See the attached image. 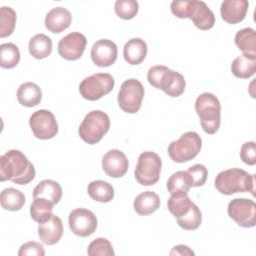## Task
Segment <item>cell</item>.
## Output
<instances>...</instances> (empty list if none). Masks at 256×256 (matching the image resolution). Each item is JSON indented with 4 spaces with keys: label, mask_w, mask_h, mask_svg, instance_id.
<instances>
[{
    "label": "cell",
    "mask_w": 256,
    "mask_h": 256,
    "mask_svg": "<svg viewBox=\"0 0 256 256\" xmlns=\"http://www.w3.org/2000/svg\"><path fill=\"white\" fill-rule=\"evenodd\" d=\"M36 176L34 165L19 150H10L0 157V181L27 185Z\"/></svg>",
    "instance_id": "cell-1"
},
{
    "label": "cell",
    "mask_w": 256,
    "mask_h": 256,
    "mask_svg": "<svg viewBox=\"0 0 256 256\" xmlns=\"http://www.w3.org/2000/svg\"><path fill=\"white\" fill-rule=\"evenodd\" d=\"M171 12L177 18L191 19L200 30H210L215 24L213 11L203 1H173L171 3Z\"/></svg>",
    "instance_id": "cell-2"
},
{
    "label": "cell",
    "mask_w": 256,
    "mask_h": 256,
    "mask_svg": "<svg viewBox=\"0 0 256 256\" xmlns=\"http://www.w3.org/2000/svg\"><path fill=\"white\" fill-rule=\"evenodd\" d=\"M215 187L218 192L227 196L245 192H250L254 196L255 176L239 168L228 169L217 175Z\"/></svg>",
    "instance_id": "cell-3"
},
{
    "label": "cell",
    "mask_w": 256,
    "mask_h": 256,
    "mask_svg": "<svg viewBox=\"0 0 256 256\" xmlns=\"http://www.w3.org/2000/svg\"><path fill=\"white\" fill-rule=\"evenodd\" d=\"M147 79L154 88L163 90L165 94L173 98L180 97L186 88L184 76L163 65L151 67Z\"/></svg>",
    "instance_id": "cell-4"
},
{
    "label": "cell",
    "mask_w": 256,
    "mask_h": 256,
    "mask_svg": "<svg viewBox=\"0 0 256 256\" xmlns=\"http://www.w3.org/2000/svg\"><path fill=\"white\" fill-rule=\"evenodd\" d=\"M195 110L200 118L201 127L209 135L215 134L221 124V104L212 93L201 94L195 103Z\"/></svg>",
    "instance_id": "cell-5"
},
{
    "label": "cell",
    "mask_w": 256,
    "mask_h": 256,
    "mask_svg": "<svg viewBox=\"0 0 256 256\" xmlns=\"http://www.w3.org/2000/svg\"><path fill=\"white\" fill-rule=\"evenodd\" d=\"M110 126V118L105 112L91 111L85 116L79 127L80 138L90 145L97 144L108 133Z\"/></svg>",
    "instance_id": "cell-6"
},
{
    "label": "cell",
    "mask_w": 256,
    "mask_h": 256,
    "mask_svg": "<svg viewBox=\"0 0 256 256\" xmlns=\"http://www.w3.org/2000/svg\"><path fill=\"white\" fill-rule=\"evenodd\" d=\"M202 148V139L196 132L184 133L178 140L168 147L170 158L176 163H185L193 160Z\"/></svg>",
    "instance_id": "cell-7"
},
{
    "label": "cell",
    "mask_w": 256,
    "mask_h": 256,
    "mask_svg": "<svg viewBox=\"0 0 256 256\" xmlns=\"http://www.w3.org/2000/svg\"><path fill=\"white\" fill-rule=\"evenodd\" d=\"M162 160L160 156L152 151L143 152L137 161L135 178L143 186H152L160 179Z\"/></svg>",
    "instance_id": "cell-8"
},
{
    "label": "cell",
    "mask_w": 256,
    "mask_h": 256,
    "mask_svg": "<svg viewBox=\"0 0 256 256\" xmlns=\"http://www.w3.org/2000/svg\"><path fill=\"white\" fill-rule=\"evenodd\" d=\"M115 85V80L109 73H96L85 78L79 86L81 96L89 101H97L109 94Z\"/></svg>",
    "instance_id": "cell-9"
},
{
    "label": "cell",
    "mask_w": 256,
    "mask_h": 256,
    "mask_svg": "<svg viewBox=\"0 0 256 256\" xmlns=\"http://www.w3.org/2000/svg\"><path fill=\"white\" fill-rule=\"evenodd\" d=\"M144 94V87L139 80L128 79L121 85L118 94V104L124 112L135 114L142 106Z\"/></svg>",
    "instance_id": "cell-10"
},
{
    "label": "cell",
    "mask_w": 256,
    "mask_h": 256,
    "mask_svg": "<svg viewBox=\"0 0 256 256\" xmlns=\"http://www.w3.org/2000/svg\"><path fill=\"white\" fill-rule=\"evenodd\" d=\"M30 128L37 139L49 140L54 138L59 130L54 114L49 110H38L29 119Z\"/></svg>",
    "instance_id": "cell-11"
},
{
    "label": "cell",
    "mask_w": 256,
    "mask_h": 256,
    "mask_svg": "<svg viewBox=\"0 0 256 256\" xmlns=\"http://www.w3.org/2000/svg\"><path fill=\"white\" fill-rule=\"evenodd\" d=\"M228 215L240 227L252 228L256 225V204L246 198L233 199L228 205Z\"/></svg>",
    "instance_id": "cell-12"
},
{
    "label": "cell",
    "mask_w": 256,
    "mask_h": 256,
    "mask_svg": "<svg viewBox=\"0 0 256 256\" xmlns=\"http://www.w3.org/2000/svg\"><path fill=\"white\" fill-rule=\"evenodd\" d=\"M69 227L71 231L80 237H88L92 235L98 226L95 214L85 208L73 210L69 215Z\"/></svg>",
    "instance_id": "cell-13"
},
{
    "label": "cell",
    "mask_w": 256,
    "mask_h": 256,
    "mask_svg": "<svg viewBox=\"0 0 256 256\" xmlns=\"http://www.w3.org/2000/svg\"><path fill=\"white\" fill-rule=\"evenodd\" d=\"M87 45L86 37L79 32H72L58 43L59 55L68 61H75L82 57Z\"/></svg>",
    "instance_id": "cell-14"
},
{
    "label": "cell",
    "mask_w": 256,
    "mask_h": 256,
    "mask_svg": "<svg viewBox=\"0 0 256 256\" xmlns=\"http://www.w3.org/2000/svg\"><path fill=\"white\" fill-rule=\"evenodd\" d=\"M118 56L117 45L109 39H100L94 43L91 49L93 63L101 68L112 66Z\"/></svg>",
    "instance_id": "cell-15"
},
{
    "label": "cell",
    "mask_w": 256,
    "mask_h": 256,
    "mask_svg": "<svg viewBox=\"0 0 256 256\" xmlns=\"http://www.w3.org/2000/svg\"><path fill=\"white\" fill-rule=\"evenodd\" d=\"M102 168L109 177L121 178L127 173L129 162L122 151L112 149L104 155L102 159Z\"/></svg>",
    "instance_id": "cell-16"
},
{
    "label": "cell",
    "mask_w": 256,
    "mask_h": 256,
    "mask_svg": "<svg viewBox=\"0 0 256 256\" xmlns=\"http://www.w3.org/2000/svg\"><path fill=\"white\" fill-rule=\"evenodd\" d=\"M249 2L247 0H226L221 5L222 19L229 24L242 22L248 12Z\"/></svg>",
    "instance_id": "cell-17"
},
{
    "label": "cell",
    "mask_w": 256,
    "mask_h": 256,
    "mask_svg": "<svg viewBox=\"0 0 256 256\" xmlns=\"http://www.w3.org/2000/svg\"><path fill=\"white\" fill-rule=\"evenodd\" d=\"M38 235L40 240L46 245H54L58 243L63 235L62 220L53 215L48 221L40 223L38 227Z\"/></svg>",
    "instance_id": "cell-18"
},
{
    "label": "cell",
    "mask_w": 256,
    "mask_h": 256,
    "mask_svg": "<svg viewBox=\"0 0 256 256\" xmlns=\"http://www.w3.org/2000/svg\"><path fill=\"white\" fill-rule=\"evenodd\" d=\"M72 22V15L64 7H56L48 12L45 18L46 28L55 34L62 33L69 28Z\"/></svg>",
    "instance_id": "cell-19"
},
{
    "label": "cell",
    "mask_w": 256,
    "mask_h": 256,
    "mask_svg": "<svg viewBox=\"0 0 256 256\" xmlns=\"http://www.w3.org/2000/svg\"><path fill=\"white\" fill-rule=\"evenodd\" d=\"M147 52L148 47L146 42L141 38H133L125 44L123 55L128 64L139 65L145 60Z\"/></svg>",
    "instance_id": "cell-20"
},
{
    "label": "cell",
    "mask_w": 256,
    "mask_h": 256,
    "mask_svg": "<svg viewBox=\"0 0 256 256\" xmlns=\"http://www.w3.org/2000/svg\"><path fill=\"white\" fill-rule=\"evenodd\" d=\"M62 187L61 185L50 179L41 181L33 190V199L34 198H44L55 205L58 204L62 198Z\"/></svg>",
    "instance_id": "cell-21"
},
{
    "label": "cell",
    "mask_w": 256,
    "mask_h": 256,
    "mask_svg": "<svg viewBox=\"0 0 256 256\" xmlns=\"http://www.w3.org/2000/svg\"><path fill=\"white\" fill-rule=\"evenodd\" d=\"M160 198L156 193L146 191L136 197L133 206L137 214L140 216H147L156 212L160 208Z\"/></svg>",
    "instance_id": "cell-22"
},
{
    "label": "cell",
    "mask_w": 256,
    "mask_h": 256,
    "mask_svg": "<svg viewBox=\"0 0 256 256\" xmlns=\"http://www.w3.org/2000/svg\"><path fill=\"white\" fill-rule=\"evenodd\" d=\"M17 99L21 105L32 108L40 104L42 100V91L35 83L26 82L21 84L18 88Z\"/></svg>",
    "instance_id": "cell-23"
},
{
    "label": "cell",
    "mask_w": 256,
    "mask_h": 256,
    "mask_svg": "<svg viewBox=\"0 0 256 256\" xmlns=\"http://www.w3.org/2000/svg\"><path fill=\"white\" fill-rule=\"evenodd\" d=\"M235 44L243 55L256 59V32L252 28H244L237 32Z\"/></svg>",
    "instance_id": "cell-24"
},
{
    "label": "cell",
    "mask_w": 256,
    "mask_h": 256,
    "mask_svg": "<svg viewBox=\"0 0 256 256\" xmlns=\"http://www.w3.org/2000/svg\"><path fill=\"white\" fill-rule=\"evenodd\" d=\"M25 202V195L15 188H6L1 192L0 203L4 210L20 211L24 207Z\"/></svg>",
    "instance_id": "cell-25"
},
{
    "label": "cell",
    "mask_w": 256,
    "mask_h": 256,
    "mask_svg": "<svg viewBox=\"0 0 256 256\" xmlns=\"http://www.w3.org/2000/svg\"><path fill=\"white\" fill-rule=\"evenodd\" d=\"M29 52L35 59H45L52 53V40L45 34H37L29 41Z\"/></svg>",
    "instance_id": "cell-26"
},
{
    "label": "cell",
    "mask_w": 256,
    "mask_h": 256,
    "mask_svg": "<svg viewBox=\"0 0 256 256\" xmlns=\"http://www.w3.org/2000/svg\"><path fill=\"white\" fill-rule=\"evenodd\" d=\"M88 194L93 200L100 203L111 202L115 196L113 186L102 180L91 182L88 186Z\"/></svg>",
    "instance_id": "cell-27"
},
{
    "label": "cell",
    "mask_w": 256,
    "mask_h": 256,
    "mask_svg": "<svg viewBox=\"0 0 256 256\" xmlns=\"http://www.w3.org/2000/svg\"><path fill=\"white\" fill-rule=\"evenodd\" d=\"M231 71L237 78L249 79L256 72V59L241 55L232 62Z\"/></svg>",
    "instance_id": "cell-28"
},
{
    "label": "cell",
    "mask_w": 256,
    "mask_h": 256,
    "mask_svg": "<svg viewBox=\"0 0 256 256\" xmlns=\"http://www.w3.org/2000/svg\"><path fill=\"white\" fill-rule=\"evenodd\" d=\"M54 203L44 198H34L30 207V214L32 219L37 223H44L52 216Z\"/></svg>",
    "instance_id": "cell-29"
},
{
    "label": "cell",
    "mask_w": 256,
    "mask_h": 256,
    "mask_svg": "<svg viewBox=\"0 0 256 256\" xmlns=\"http://www.w3.org/2000/svg\"><path fill=\"white\" fill-rule=\"evenodd\" d=\"M168 209L175 218L185 215L193 205V202L188 197V193L172 194L168 200Z\"/></svg>",
    "instance_id": "cell-30"
},
{
    "label": "cell",
    "mask_w": 256,
    "mask_h": 256,
    "mask_svg": "<svg viewBox=\"0 0 256 256\" xmlns=\"http://www.w3.org/2000/svg\"><path fill=\"white\" fill-rule=\"evenodd\" d=\"M19 48L13 43H5L0 46V66L4 69H12L20 62Z\"/></svg>",
    "instance_id": "cell-31"
},
{
    "label": "cell",
    "mask_w": 256,
    "mask_h": 256,
    "mask_svg": "<svg viewBox=\"0 0 256 256\" xmlns=\"http://www.w3.org/2000/svg\"><path fill=\"white\" fill-rule=\"evenodd\" d=\"M191 187V180L186 171L174 173L167 182V189L171 195L176 193H188Z\"/></svg>",
    "instance_id": "cell-32"
},
{
    "label": "cell",
    "mask_w": 256,
    "mask_h": 256,
    "mask_svg": "<svg viewBox=\"0 0 256 256\" xmlns=\"http://www.w3.org/2000/svg\"><path fill=\"white\" fill-rule=\"evenodd\" d=\"M176 219H177L178 225L182 229L188 230V231H193L200 227V225L202 223V213H201L199 207L195 203H193L190 210L185 215H183L179 218H176Z\"/></svg>",
    "instance_id": "cell-33"
},
{
    "label": "cell",
    "mask_w": 256,
    "mask_h": 256,
    "mask_svg": "<svg viewBox=\"0 0 256 256\" xmlns=\"http://www.w3.org/2000/svg\"><path fill=\"white\" fill-rule=\"evenodd\" d=\"M17 15L11 7H2L0 9V37L5 38L14 32Z\"/></svg>",
    "instance_id": "cell-34"
},
{
    "label": "cell",
    "mask_w": 256,
    "mask_h": 256,
    "mask_svg": "<svg viewBox=\"0 0 256 256\" xmlns=\"http://www.w3.org/2000/svg\"><path fill=\"white\" fill-rule=\"evenodd\" d=\"M114 7L118 17L123 20L133 19L139 11V4L136 0H117Z\"/></svg>",
    "instance_id": "cell-35"
},
{
    "label": "cell",
    "mask_w": 256,
    "mask_h": 256,
    "mask_svg": "<svg viewBox=\"0 0 256 256\" xmlns=\"http://www.w3.org/2000/svg\"><path fill=\"white\" fill-rule=\"evenodd\" d=\"M90 256H114L115 252L112 244L106 238H97L92 241L88 247Z\"/></svg>",
    "instance_id": "cell-36"
},
{
    "label": "cell",
    "mask_w": 256,
    "mask_h": 256,
    "mask_svg": "<svg viewBox=\"0 0 256 256\" xmlns=\"http://www.w3.org/2000/svg\"><path fill=\"white\" fill-rule=\"evenodd\" d=\"M187 174L190 177L192 187H201L203 186L208 177V170L202 164H196L190 167L187 171Z\"/></svg>",
    "instance_id": "cell-37"
},
{
    "label": "cell",
    "mask_w": 256,
    "mask_h": 256,
    "mask_svg": "<svg viewBox=\"0 0 256 256\" xmlns=\"http://www.w3.org/2000/svg\"><path fill=\"white\" fill-rule=\"evenodd\" d=\"M241 160L250 166H254L256 164V144L254 141L246 142L242 145L240 151Z\"/></svg>",
    "instance_id": "cell-38"
},
{
    "label": "cell",
    "mask_w": 256,
    "mask_h": 256,
    "mask_svg": "<svg viewBox=\"0 0 256 256\" xmlns=\"http://www.w3.org/2000/svg\"><path fill=\"white\" fill-rule=\"evenodd\" d=\"M19 256H33V255H37V256H44L45 255V250L44 247L37 242H27L25 244H23L18 252Z\"/></svg>",
    "instance_id": "cell-39"
},
{
    "label": "cell",
    "mask_w": 256,
    "mask_h": 256,
    "mask_svg": "<svg viewBox=\"0 0 256 256\" xmlns=\"http://www.w3.org/2000/svg\"><path fill=\"white\" fill-rule=\"evenodd\" d=\"M170 255H181V256H184V255H195V253L188 246L177 245V246H175L171 250Z\"/></svg>",
    "instance_id": "cell-40"
}]
</instances>
